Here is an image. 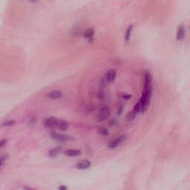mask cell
Returning <instances> with one entry per match:
<instances>
[{"label": "cell", "mask_w": 190, "mask_h": 190, "mask_svg": "<svg viewBox=\"0 0 190 190\" xmlns=\"http://www.w3.org/2000/svg\"><path fill=\"white\" fill-rule=\"evenodd\" d=\"M111 114V111L108 106H102L100 111H99L98 114L96 116V120L97 122H102L104 120H106V119L109 118Z\"/></svg>", "instance_id": "6da1fadb"}, {"label": "cell", "mask_w": 190, "mask_h": 190, "mask_svg": "<svg viewBox=\"0 0 190 190\" xmlns=\"http://www.w3.org/2000/svg\"><path fill=\"white\" fill-rule=\"evenodd\" d=\"M126 134H121V135L118 136L117 138H115V139H114L113 140H111V142H109V145H108V147H109L110 149H115L117 148L118 146H120V145L123 144V142L126 140Z\"/></svg>", "instance_id": "7a4b0ae2"}, {"label": "cell", "mask_w": 190, "mask_h": 190, "mask_svg": "<svg viewBox=\"0 0 190 190\" xmlns=\"http://www.w3.org/2000/svg\"><path fill=\"white\" fill-rule=\"evenodd\" d=\"M58 121V118L55 117H49L45 118L43 120V125L48 129H56Z\"/></svg>", "instance_id": "3957f363"}, {"label": "cell", "mask_w": 190, "mask_h": 190, "mask_svg": "<svg viewBox=\"0 0 190 190\" xmlns=\"http://www.w3.org/2000/svg\"><path fill=\"white\" fill-rule=\"evenodd\" d=\"M51 137L54 140L60 142H65L70 139V137H69V136L62 134V133H60V132H51Z\"/></svg>", "instance_id": "277c9868"}, {"label": "cell", "mask_w": 190, "mask_h": 190, "mask_svg": "<svg viewBox=\"0 0 190 190\" xmlns=\"http://www.w3.org/2000/svg\"><path fill=\"white\" fill-rule=\"evenodd\" d=\"M117 77V71L115 69H109L106 71L104 76V79L105 81L108 83H112L115 82Z\"/></svg>", "instance_id": "5b68a950"}, {"label": "cell", "mask_w": 190, "mask_h": 190, "mask_svg": "<svg viewBox=\"0 0 190 190\" xmlns=\"http://www.w3.org/2000/svg\"><path fill=\"white\" fill-rule=\"evenodd\" d=\"M94 28H86V30L83 32V37L85 39H86L89 42H92V41H94Z\"/></svg>", "instance_id": "8992f818"}, {"label": "cell", "mask_w": 190, "mask_h": 190, "mask_svg": "<svg viewBox=\"0 0 190 190\" xmlns=\"http://www.w3.org/2000/svg\"><path fill=\"white\" fill-rule=\"evenodd\" d=\"M92 163L88 160H83L76 164V168L79 170H85L91 167Z\"/></svg>", "instance_id": "52a82bcc"}, {"label": "cell", "mask_w": 190, "mask_h": 190, "mask_svg": "<svg viewBox=\"0 0 190 190\" xmlns=\"http://www.w3.org/2000/svg\"><path fill=\"white\" fill-rule=\"evenodd\" d=\"M47 96L51 100H59L62 97V92H60V90H54V91L48 92Z\"/></svg>", "instance_id": "ba28073f"}, {"label": "cell", "mask_w": 190, "mask_h": 190, "mask_svg": "<svg viewBox=\"0 0 190 190\" xmlns=\"http://www.w3.org/2000/svg\"><path fill=\"white\" fill-rule=\"evenodd\" d=\"M64 154L68 157H78L79 155H81V151L79 149H69L64 151Z\"/></svg>", "instance_id": "9c48e42d"}, {"label": "cell", "mask_w": 190, "mask_h": 190, "mask_svg": "<svg viewBox=\"0 0 190 190\" xmlns=\"http://www.w3.org/2000/svg\"><path fill=\"white\" fill-rule=\"evenodd\" d=\"M69 127V123L66 120H60L59 119L58 123H57V126H56V129H59L60 131H62V132H65V131L68 130Z\"/></svg>", "instance_id": "30bf717a"}, {"label": "cell", "mask_w": 190, "mask_h": 190, "mask_svg": "<svg viewBox=\"0 0 190 190\" xmlns=\"http://www.w3.org/2000/svg\"><path fill=\"white\" fill-rule=\"evenodd\" d=\"M185 35H186V28L183 25H180L177 29L176 39L178 40H181L184 38Z\"/></svg>", "instance_id": "8fae6325"}, {"label": "cell", "mask_w": 190, "mask_h": 190, "mask_svg": "<svg viewBox=\"0 0 190 190\" xmlns=\"http://www.w3.org/2000/svg\"><path fill=\"white\" fill-rule=\"evenodd\" d=\"M133 28H134L133 25H129V26L127 27L126 30L125 32V35H124V40H125V42H129V40H130L131 35H132V31H133Z\"/></svg>", "instance_id": "7c38bea8"}, {"label": "cell", "mask_w": 190, "mask_h": 190, "mask_svg": "<svg viewBox=\"0 0 190 190\" xmlns=\"http://www.w3.org/2000/svg\"><path fill=\"white\" fill-rule=\"evenodd\" d=\"M60 151H61V148H60V147H54V148H52L51 149L49 150L48 153V157H51V158H54V157H56L59 155Z\"/></svg>", "instance_id": "4fadbf2b"}, {"label": "cell", "mask_w": 190, "mask_h": 190, "mask_svg": "<svg viewBox=\"0 0 190 190\" xmlns=\"http://www.w3.org/2000/svg\"><path fill=\"white\" fill-rule=\"evenodd\" d=\"M15 123H16V121L14 120H5V122H3L2 124V126H11L14 125L15 124Z\"/></svg>", "instance_id": "5bb4252c"}, {"label": "cell", "mask_w": 190, "mask_h": 190, "mask_svg": "<svg viewBox=\"0 0 190 190\" xmlns=\"http://www.w3.org/2000/svg\"><path fill=\"white\" fill-rule=\"evenodd\" d=\"M98 134L102 136H107L109 134V131L106 128H100L98 129Z\"/></svg>", "instance_id": "9a60e30c"}, {"label": "cell", "mask_w": 190, "mask_h": 190, "mask_svg": "<svg viewBox=\"0 0 190 190\" xmlns=\"http://www.w3.org/2000/svg\"><path fill=\"white\" fill-rule=\"evenodd\" d=\"M136 115H137V114H136V113L134 112V111H130V112H129V114H128V115H127V116H126L127 120H134V117H136Z\"/></svg>", "instance_id": "2e32d148"}, {"label": "cell", "mask_w": 190, "mask_h": 190, "mask_svg": "<svg viewBox=\"0 0 190 190\" xmlns=\"http://www.w3.org/2000/svg\"><path fill=\"white\" fill-rule=\"evenodd\" d=\"M119 97H120L123 100H128L129 99L132 97V95L129 94H126V93H122L119 95Z\"/></svg>", "instance_id": "e0dca14e"}, {"label": "cell", "mask_w": 190, "mask_h": 190, "mask_svg": "<svg viewBox=\"0 0 190 190\" xmlns=\"http://www.w3.org/2000/svg\"><path fill=\"white\" fill-rule=\"evenodd\" d=\"M74 31V34H72L73 36H78L82 33V29L81 28H74V30H71V32Z\"/></svg>", "instance_id": "ac0fdd59"}, {"label": "cell", "mask_w": 190, "mask_h": 190, "mask_svg": "<svg viewBox=\"0 0 190 190\" xmlns=\"http://www.w3.org/2000/svg\"><path fill=\"white\" fill-rule=\"evenodd\" d=\"M7 140L5 139V138L0 140V150L2 149L3 147H5V146L7 144Z\"/></svg>", "instance_id": "d6986e66"}, {"label": "cell", "mask_w": 190, "mask_h": 190, "mask_svg": "<svg viewBox=\"0 0 190 190\" xmlns=\"http://www.w3.org/2000/svg\"><path fill=\"white\" fill-rule=\"evenodd\" d=\"M6 159H7V155H4L3 157H2L0 158V171H1V167H2V164L5 161Z\"/></svg>", "instance_id": "ffe728a7"}, {"label": "cell", "mask_w": 190, "mask_h": 190, "mask_svg": "<svg viewBox=\"0 0 190 190\" xmlns=\"http://www.w3.org/2000/svg\"><path fill=\"white\" fill-rule=\"evenodd\" d=\"M58 190H68V187L65 186V185H61V186L59 187Z\"/></svg>", "instance_id": "44dd1931"}, {"label": "cell", "mask_w": 190, "mask_h": 190, "mask_svg": "<svg viewBox=\"0 0 190 190\" xmlns=\"http://www.w3.org/2000/svg\"><path fill=\"white\" fill-rule=\"evenodd\" d=\"M23 189L24 190H35L34 189L31 188V187H23Z\"/></svg>", "instance_id": "7402d4cb"}]
</instances>
